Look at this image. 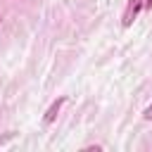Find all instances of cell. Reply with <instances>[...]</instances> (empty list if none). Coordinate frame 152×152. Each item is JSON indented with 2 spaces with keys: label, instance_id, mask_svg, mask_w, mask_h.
<instances>
[{
  "label": "cell",
  "instance_id": "obj_1",
  "mask_svg": "<svg viewBox=\"0 0 152 152\" xmlns=\"http://www.w3.org/2000/svg\"><path fill=\"white\" fill-rule=\"evenodd\" d=\"M140 10H145V0H128L126 2V10H124V17H121V26L124 28L133 26V21L138 19Z\"/></svg>",
  "mask_w": 152,
  "mask_h": 152
},
{
  "label": "cell",
  "instance_id": "obj_2",
  "mask_svg": "<svg viewBox=\"0 0 152 152\" xmlns=\"http://www.w3.org/2000/svg\"><path fill=\"white\" fill-rule=\"evenodd\" d=\"M64 102H66V97H64V95H59V97L48 107V112L43 114V124H52V121L57 119V114H59V109H62V104H64Z\"/></svg>",
  "mask_w": 152,
  "mask_h": 152
},
{
  "label": "cell",
  "instance_id": "obj_3",
  "mask_svg": "<svg viewBox=\"0 0 152 152\" xmlns=\"http://www.w3.org/2000/svg\"><path fill=\"white\" fill-rule=\"evenodd\" d=\"M142 119H145V121H152V104H150V107H145V112H142Z\"/></svg>",
  "mask_w": 152,
  "mask_h": 152
},
{
  "label": "cell",
  "instance_id": "obj_4",
  "mask_svg": "<svg viewBox=\"0 0 152 152\" xmlns=\"http://www.w3.org/2000/svg\"><path fill=\"white\" fill-rule=\"evenodd\" d=\"M145 10H152V0H145Z\"/></svg>",
  "mask_w": 152,
  "mask_h": 152
},
{
  "label": "cell",
  "instance_id": "obj_5",
  "mask_svg": "<svg viewBox=\"0 0 152 152\" xmlns=\"http://www.w3.org/2000/svg\"><path fill=\"white\" fill-rule=\"evenodd\" d=\"M0 21H2V19H0Z\"/></svg>",
  "mask_w": 152,
  "mask_h": 152
}]
</instances>
